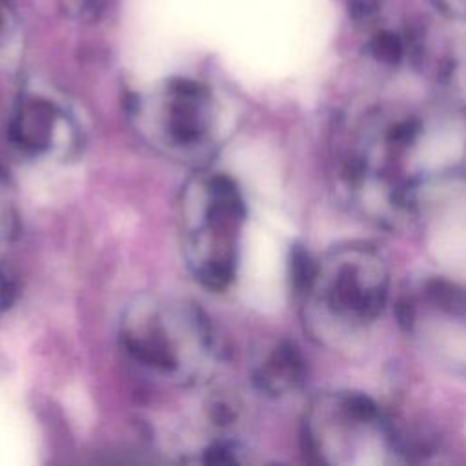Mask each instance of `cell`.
Masks as SVG:
<instances>
[{
  "label": "cell",
  "instance_id": "6da1fadb",
  "mask_svg": "<svg viewBox=\"0 0 466 466\" xmlns=\"http://www.w3.org/2000/svg\"><path fill=\"white\" fill-rule=\"evenodd\" d=\"M131 360L173 384L206 380L217 360V337L206 313L184 299L137 297L118 324Z\"/></svg>",
  "mask_w": 466,
  "mask_h": 466
},
{
  "label": "cell",
  "instance_id": "52a82bcc",
  "mask_svg": "<svg viewBox=\"0 0 466 466\" xmlns=\"http://www.w3.org/2000/svg\"><path fill=\"white\" fill-rule=\"evenodd\" d=\"M20 233V211L15 184L0 166V244L11 242Z\"/></svg>",
  "mask_w": 466,
  "mask_h": 466
},
{
  "label": "cell",
  "instance_id": "277c9868",
  "mask_svg": "<svg viewBox=\"0 0 466 466\" xmlns=\"http://www.w3.org/2000/svg\"><path fill=\"white\" fill-rule=\"evenodd\" d=\"M7 138L22 155L44 157L69 151L75 144V126L56 102L24 95L9 116Z\"/></svg>",
  "mask_w": 466,
  "mask_h": 466
},
{
  "label": "cell",
  "instance_id": "7a4b0ae2",
  "mask_svg": "<svg viewBox=\"0 0 466 466\" xmlns=\"http://www.w3.org/2000/svg\"><path fill=\"white\" fill-rule=\"evenodd\" d=\"M182 255L193 279L224 291L237 277L246 202L238 184L224 173H198L180 202Z\"/></svg>",
  "mask_w": 466,
  "mask_h": 466
},
{
  "label": "cell",
  "instance_id": "3957f363",
  "mask_svg": "<svg viewBox=\"0 0 466 466\" xmlns=\"http://www.w3.org/2000/svg\"><path fill=\"white\" fill-rule=\"evenodd\" d=\"M129 115L144 140L169 158L195 164L217 147V104L198 80L173 78L153 100L135 96Z\"/></svg>",
  "mask_w": 466,
  "mask_h": 466
},
{
  "label": "cell",
  "instance_id": "5b68a950",
  "mask_svg": "<svg viewBox=\"0 0 466 466\" xmlns=\"http://www.w3.org/2000/svg\"><path fill=\"white\" fill-rule=\"evenodd\" d=\"M362 260L339 266L333 280L322 291L329 311L344 320H371L384 304V273L379 264Z\"/></svg>",
  "mask_w": 466,
  "mask_h": 466
},
{
  "label": "cell",
  "instance_id": "9c48e42d",
  "mask_svg": "<svg viewBox=\"0 0 466 466\" xmlns=\"http://www.w3.org/2000/svg\"><path fill=\"white\" fill-rule=\"evenodd\" d=\"M13 27V7L7 0H0V46L5 42V36Z\"/></svg>",
  "mask_w": 466,
  "mask_h": 466
},
{
  "label": "cell",
  "instance_id": "8992f818",
  "mask_svg": "<svg viewBox=\"0 0 466 466\" xmlns=\"http://www.w3.org/2000/svg\"><path fill=\"white\" fill-rule=\"evenodd\" d=\"M306 375L300 351L288 340L271 346L251 368V380L266 395L280 397L297 390Z\"/></svg>",
  "mask_w": 466,
  "mask_h": 466
},
{
  "label": "cell",
  "instance_id": "ba28073f",
  "mask_svg": "<svg viewBox=\"0 0 466 466\" xmlns=\"http://www.w3.org/2000/svg\"><path fill=\"white\" fill-rule=\"evenodd\" d=\"M18 286L11 271L0 264V313H5L16 300Z\"/></svg>",
  "mask_w": 466,
  "mask_h": 466
}]
</instances>
